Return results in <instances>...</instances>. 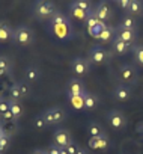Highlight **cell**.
I'll use <instances>...</instances> for the list:
<instances>
[{
	"mask_svg": "<svg viewBox=\"0 0 143 154\" xmlns=\"http://www.w3.org/2000/svg\"><path fill=\"white\" fill-rule=\"evenodd\" d=\"M98 104H100V98H98V95L91 94V92H86V95H85V107H83V110H86V112H92V110H95V109L98 107Z\"/></svg>",
	"mask_w": 143,
	"mask_h": 154,
	"instance_id": "obj_17",
	"label": "cell"
},
{
	"mask_svg": "<svg viewBox=\"0 0 143 154\" xmlns=\"http://www.w3.org/2000/svg\"><path fill=\"white\" fill-rule=\"evenodd\" d=\"M115 2H116V0H115Z\"/></svg>",
	"mask_w": 143,
	"mask_h": 154,
	"instance_id": "obj_45",
	"label": "cell"
},
{
	"mask_svg": "<svg viewBox=\"0 0 143 154\" xmlns=\"http://www.w3.org/2000/svg\"><path fill=\"white\" fill-rule=\"evenodd\" d=\"M77 154H89V152H88V149H85V148H79Z\"/></svg>",
	"mask_w": 143,
	"mask_h": 154,
	"instance_id": "obj_40",
	"label": "cell"
},
{
	"mask_svg": "<svg viewBox=\"0 0 143 154\" xmlns=\"http://www.w3.org/2000/svg\"><path fill=\"white\" fill-rule=\"evenodd\" d=\"M57 12L56 6L53 2H50V0H36V3L33 6V15L38 18V20H51V17Z\"/></svg>",
	"mask_w": 143,
	"mask_h": 154,
	"instance_id": "obj_2",
	"label": "cell"
},
{
	"mask_svg": "<svg viewBox=\"0 0 143 154\" xmlns=\"http://www.w3.org/2000/svg\"><path fill=\"white\" fill-rule=\"evenodd\" d=\"M63 148H66L68 154H77V151H79V145L74 143V142H71L68 146H63Z\"/></svg>",
	"mask_w": 143,
	"mask_h": 154,
	"instance_id": "obj_37",
	"label": "cell"
},
{
	"mask_svg": "<svg viewBox=\"0 0 143 154\" xmlns=\"http://www.w3.org/2000/svg\"><path fill=\"white\" fill-rule=\"evenodd\" d=\"M118 2V6L121 8V9H124V11H128V8H130V3H131V0H116Z\"/></svg>",
	"mask_w": 143,
	"mask_h": 154,
	"instance_id": "obj_38",
	"label": "cell"
},
{
	"mask_svg": "<svg viewBox=\"0 0 143 154\" xmlns=\"http://www.w3.org/2000/svg\"><path fill=\"white\" fill-rule=\"evenodd\" d=\"M9 110L12 112V115L15 116L17 121L21 118V115H23V112H24L21 103H20V101H14V100H9Z\"/></svg>",
	"mask_w": 143,
	"mask_h": 154,
	"instance_id": "obj_26",
	"label": "cell"
},
{
	"mask_svg": "<svg viewBox=\"0 0 143 154\" xmlns=\"http://www.w3.org/2000/svg\"><path fill=\"white\" fill-rule=\"evenodd\" d=\"M76 3L86 12H91L94 8H92V3H91V0H76Z\"/></svg>",
	"mask_w": 143,
	"mask_h": 154,
	"instance_id": "obj_33",
	"label": "cell"
},
{
	"mask_svg": "<svg viewBox=\"0 0 143 154\" xmlns=\"http://www.w3.org/2000/svg\"><path fill=\"white\" fill-rule=\"evenodd\" d=\"M71 68L73 71L77 74V75H86L89 74V69H91V62L89 59H85V57H74L73 62H71Z\"/></svg>",
	"mask_w": 143,
	"mask_h": 154,
	"instance_id": "obj_9",
	"label": "cell"
},
{
	"mask_svg": "<svg viewBox=\"0 0 143 154\" xmlns=\"http://www.w3.org/2000/svg\"><path fill=\"white\" fill-rule=\"evenodd\" d=\"M24 77H26V82H29V83H35V82L39 80L41 71H39L36 66H27L26 71H24Z\"/></svg>",
	"mask_w": 143,
	"mask_h": 154,
	"instance_id": "obj_22",
	"label": "cell"
},
{
	"mask_svg": "<svg viewBox=\"0 0 143 154\" xmlns=\"http://www.w3.org/2000/svg\"><path fill=\"white\" fill-rule=\"evenodd\" d=\"M95 14L103 23H107L112 18V8L109 6V3L106 2V0H103V2H100L95 6Z\"/></svg>",
	"mask_w": 143,
	"mask_h": 154,
	"instance_id": "obj_12",
	"label": "cell"
},
{
	"mask_svg": "<svg viewBox=\"0 0 143 154\" xmlns=\"http://www.w3.org/2000/svg\"><path fill=\"white\" fill-rule=\"evenodd\" d=\"M116 38L121 41H125L131 45H134L136 39H137V30H130V29H122V27H116Z\"/></svg>",
	"mask_w": 143,
	"mask_h": 154,
	"instance_id": "obj_13",
	"label": "cell"
},
{
	"mask_svg": "<svg viewBox=\"0 0 143 154\" xmlns=\"http://www.w3.org/2000/svg\"><path fill=\"white\" fill-rule=\"evenodd\" d=\"M115 36H116V27H112V26L106 24V26L103 27V30H101L98 39H100L101 42H110V41L115 39Z\"/></svg>",
	"mask_w": 143,
	"mask_h": 154,
	"instance_id": "obj_18",
	"label": "cell"
},
{
	"mask_svg": "<svg viewBox=\"0 0 143 154\" xmlns=\"http://www.w3.org/2000/svg\"><path fill=\"white\" fill-rule=\"evenodd\" d=\"M21 98H24L23 92H21V88L18 83L12 85L11 89H9V100H14V101H21Z\"/></svg>",
	"mask_w": 143,
	"mask_h": 154,
	"instance_id": "obj_28",
	"label": "cell"
},
{
	"mask_svg": "<svg viewBox=\"0 0 143 154\" xmlns=\"http://www.w3.org/2000/svg\"><path fill=\"white\" fill-rule=\"evenodd\" d=\"M42 118L45 119L47 125H56L65 121L66 118V112L62 107H50L42 113Z\"/></svg>",
	"mask_w": 143,
	"mask_h": 154,
	"instance_id": "obj_6",
	"label": "cell"
},
{
	"mask_svg": "<svg viewBox=\"0 0 143 154\" xmlns=\"http://www.w3.org/2000/svg\"><path fill=\"white\" fill-rule=\"evenodd\" d=\"M9 145H11V136L6 134V133H3V136L0 137V152L3 154L9 148Z\"/></svg>",
	"mask_w": 143,
	"mask_h": 154,
	"instance_id": "obj_31",
	"label": "cell"
},
{
	"mask_svg": "<svg viewBox=\"0 0 143 154\" xmlns=\"http://www.w3.org/2000/svg\"><path fill=\"white\" fill-rule=\"evenodd\" d=\"M66 92H68V95H85L88 91L85 88L83 80H80V79H69L68 85H66Z\"/></svg>",
	"mask_w": 143,
	"mask_h": 154,
	"instance_id": "obj_10",
	"label": "cell"
},
{
	"mask_svg": "<svg viewBox=\"0 0 143 154\" xmlns=\"http://www.w3.org/2000/svg\"><path fill=\"white\" fill-rule=\"evenodd\" d=\"M133 53L136 62L143 66V45H133Z\"/></svg>",
	"mask_w": 143,
	"mask_h": 154,
	"instance_id": "obj_30",
	"label": "cell"
},
{
	"mask_svg": "<svg viewBox=\"0 0 143 154\" xmlns=\"http://www.w3.org/2000/svg\"><path fill=\"white\" fill-rule=\"evenodd\" d=\"M88 133H89L91 137H100V136L107 134L106 130L103 128V125L98 124L97 121H91V122L88 124Z\"/></svg>",
	"mask_w": 143,
	"mask_h": 154,
	"instance_id": "obj_20",
	"label": "cell"
},
{
	"mask_svg": "<svg viewBox=\"0 0 143 154\" xmlns=\"http://www.w3.org/2000/svg\"><path fill=\"white\" fill-rule=\"evenodd\" d=\"M6 121H17L11 110H8V112H5V113L0 115V122H6Z\"/></svg>",
	"mask_w": 143,
	"mask_h": 154,
	"instance_id": "obj_35",
	"label": "cell"
},
{
	"mask_svg": "<svg viewBox=\"0 0 143 154\" xmlns=\"http://www.w3.org/2000/svg\"><path fill=\"white\" fill-rule=\"evenodd\" d=\"M107 122L115 130H124L127 127V116L121 110L115 109V110H110L107 113Z\"/></svg>",
	"mask_w": 143,
	"mask_h": 154,
	"instance_id": "obj_7",
	"label": "cell"
},
{
	"mask_svg": "<svg viewBox=\"0 0 143 154\" xmlns=\"http://www.w3.org/2000/svg\"><path fill=\"white\" fill-rule=\"evenodd\" d=\"M113 95L118 101H128L131 98V89L128 85L125 83H118L115 86V91H113Z\"/></svg>",
	"mask_w": 143,
	"mask_h": 154,
	"instance_id": "obj_14",
	"label": "cell"
},
{
	"mask_svg": "<svg viewBox=\"0 0 143 154\" xmlns=\"http://www.w3.org/2000/svg\"><path fill=\"white\" fill-rule=\"evenodd\" d=\"M11 68H12L11 60L8 57H5V56H0V77L9 74L11 72Z\"/></svg>",
	"mask_w": 143,
	"mask_h": 154,
	"instance_id": "obj_27",
	"label": "cell"
},
{
	"mask_svg": "<svg viewBox=\"0 0 143 154\" xmlns=\"http://www.w3.org/2000/svg\"><path fill=\"white\" fill-rule=\"evenodd\" d=\"M85 23H86V26H88V32H89V35L98 39V36H100L103 27L106 26V23H103V21L97 17V14H95V8H94L91 12H88V17H86V21H85Z\"/></svg>",
	"mask_w": 143,
	"mask_h": 154,
	"instance_id": "obj_4",
	"label": "cell"
},
{
	"mask_svg": "<svg viewBox=\"0 0 143 154\" xmlns=\"http://www.w3.org/2000/svg\"><path fill=\"white\" fill-rule=\"evenodd\" d=\"M45 154H60V146H57L56 143H51L47 146Z\"/></svg>",
	"mask_w": 143,
	"mask_h": 154,
	"instance_id": "obj_36",
	"label": "cell"
},
{
	"mask_svg": "<svg viewBox=\"0 0 143 154\" xmlns=\"http://www.w3.org/2000/svg\"><path fill=\"white\" fill-rule=\"evenodd\" d=\"M14 30L6 21H0V42H6L12 39Z\"/></svg>",
	"mask_w": 143,
	"mask_h": 154,
	"instance_id": "obj_21",
	"label": "cell"
},
{
	"mask_svg": "<svg viewBox=\"0 0 143 154\" xmlns=\"http://www.w3.org/2000/svg\"><path fill=\"white\" fill-rule=\"evenodd\" d=\"M50 30L53 32V35L59 39H69L73 36V27H71V23H69V18L57 11L51 20H50Z\"/></svg>",
	"mask_w": 143,
	"mask_h": 154,
	"instance_id": "obj_1",
	"label": "cell"
},
{
	"mask_svg": "<svg viewBox=\"0 0 143 154\" xmlns=\"http://www.w3.org/2000/svg\"><path fill=\"white\" fill-rule=\"evenodd\" d=\"M112 45H113V50L118 53V54H127L130 50H133V45L125 42V41H121L115 36V39L112 41Z\"/></svg>",
	"mask_w": 143,
	"mask_h": 154,
	"instance_id": "obj_19",
	"label": "cell"
},
{
	"mask_svg": "<svg viewBox=\"0 0 143 154\" xmlns=\"http://www.w3.org/2000/svg\"><path fill=\"white\" fill-rule=\"evenodd\" d=\"M85 95H68V101H69L71 107L76 109V110L83 109L85 107Z\"/></svg>",
	"mask_w": 143,
	"mask_h": 154,
	"instance_id": "obj_23",
	"label": "cell"
},
{
	"mask_svg": "<svg viewBox=\"0 0 143 154\" xmlns=\"http://www.w3.org/2000/svg\"><path fill=\"white\" fill-rule=\"evenodd\" d=\"M32 154H45V151H42V149H33Z\"/></svg>",
	"mask_w": 143,
	"mask_h": 154,
	"instance_id": "obj_41",
	"label": "cell"
},
{
	"mask_svg": "<svg viewBox=\"0 0 143 154\" xmlns=\"http://www.w3.org/2000/svg\"><path fill=\"white\" fill-rule=\"evenodd\" d=\"M71 142H73V137H71V133L63 130V128H59L53 133V143H56L57 146L63 148V146H68Z\"/></svg>",
	"mask_w": 143,
	"mask_h": 154,
	"instance_id": "obj_11",
	"label": "cell"
},
{
	"mask_svg": "<svg viewBox=\"0 0 143 154\" xmlns=\"http://www.w3.org/2000/svg\"><path fill=\"white\" fill-rule=\"evenodd\" d=\"M3 133H5V131H3V127H2V124H0V137L3 136Z\"/></svg>",
	"mask_w": 143,
	"mask_h": 154,
	"instance_id": "obj_43",
	"label": "cell"
},
{
	"mask_svg": "<svg viewBox=\"0 0 143 154\" xmlns=\"http://www.w3.org/2000/svg\"><path fill=\"white\" fill-rule=\"evenodd\" d=\"M128 12L130 15H142L143 14V3L140 2V0H131L130 3V8H128Z\"/></svg>",
	"mask_w": 143,
	"mask_h": 154,
	"instance_id": "obj_25",
	"label": "cell"
},
{
	"mask_svg": "<svg viewBox=\"0 0 143 154\" xmlns=\"http://www.w3.org/2000/svg\"><path fill=\"white\" fill-rule=\"evenodd\" d=\"M0 124H2V127H3V131H5L6 134H9V136L15 134L17 130H18L17 121H6V122H0Z\"/></svg>",
	"mask_w": 143,
	"mask_h": 154,
	"instance_id": "obj_29",
	"label": "cell"
},
{
	"mask_svg": "<svg viewBox=\"0 0 143 154\" xmlns=\"http://www.w3.org/2000/svg\"><path fill=\"white\" fill-rule=\"evenodd\" d=\"M8 110H9V100H6L5 97L0 95V115L8 112Z\"/></svg>",
	"mask_w": 143,
	"mask_h": 154,
	"instance_id": "obj_34",
	"label": "cell"
},
{
	"mask_svg": "<svg viewBox=\"0 0 143 154\" xmlns=\"http://www.w3.org/2000/svg\"><path fill=\"white\" fill-rule=\"evenodd\" d=\"M88 145H89V148H92V149H106V148H109V145H110V139H109L107 134L100 136V137H89Z\"/></svg>",
	"mask_w": 143,
	"mask_h": 154,
	"instance_id": "obj_15",
	"label": "cell"
},
{
	"mask_svg": "<svg viewBox=\"0 0 143 154\" xmlns=\"http://www.w3.org/2000/svg\"><path fill=\"white\" fill-rule=\"evenodd\" d=\"M18 85H20V88H21V92H23V95H24V97H27V95L30 94V88H29V85H27L26 82H20Z\"/></svg>",
	"mask_w": 143,
	"mask_h": 154,
	"instance_id": "obj_39",
	"label": "cell"
},
{
	"mask_svg": "<svg viewBox=\"0 0 143 154\" xmlns=\"http://www.w3.org/2000/svg\"><path fill=\"white\" fill-rule=\"evenodd\" d=\"M119 27H122V29H130V30H137V23H136V20H134V17L133 15H125L122 20H121V23L118 24Z\"/></svg>",
	"mask_w": 143,
	"mask_h": 154,
	"instance_id": "obj_24",
	"label": "cell"
},
{
	"mask_svg": "<svg viewBox=\"0 0 143 154\" xmlns=\"http://www.w3.org/2000/svg\"><path fill=\"white\" fill-rule=\"evenodd\" d=\"M12 41L18 45H32L35 42V33L27 27V26H18L15 30H14V35H12Z\"/></svg>",
	"mask_w": 143,
	"mask_h": 154,
	"instance_id": "obj_3",
	"label": "cell"
},
{
	"mask_svg": "<svg viewBox=\"0 0 143 154\" xmlns=\"http://www.w3.org/2000/svg\"><path fill=\"white\" fill-rule=\"evenodd\" d=\"M33 125H35L36 130H44V128L47 127V122H45V119L42 118V115H38V116L35 118V121H33Z\"/></svg>",
	"mask_w": 143,
	"mask_h": 154,
	"instance_id": "obj_32",
	"label": "cell"
},
{
	"mask_svg": "<svg viewBox=\"0 0 143 154\" xmlns=\"http://www.w3.org/2000/svg\"><path fill=\"white\" fill-rule=\"evenodd\" d=\"M119 77H121V80H122L125 85H136L139 74H137V69H136L133 65L125 63V65H122V66L119 68Z\"/></svg>",
	"mask_w": 143,
	"mask_h": 154,
	"instance_id": "obj_8",
	"label": "cell"
},
{
	"mask_svg": "<svg viewBox=\"0 0 143 154\" xmlns=\"http://www.w3.org/2000/svg\"><path fill=\"white\" fill-rule=\"evenodd\" d=\"M69 15L73 17L74 20H77V21H86L88 12H86V11H83V9L76 3V0H74V2L69 5Z\"/></svg>",
	"mask_w": 143,
	"mask_h": 154,
	"instance_id": "obj_16",
	"label": "cell"
},
{
	"mask_svg": "<svg viewBox=\"0 0 143 154\" xmlns=\"http://www.w3.org/2000/svg\"><path fill=\"white\" fill-rule=\"evenodd\" d=\"M0 154H2V152H0Z\"/></svg>",
	"mask_w": 143,
	"mask_h": 154,
	"instance_id": "obj_44",
	"label": "cell"
},
{
	"mask_svg": "<svg viewBox=\"0 0 143 154\" xmlns=\"http://www.w3.org/2000/svg\"><path fill=\"white\" fill-rule=\"evenodd\" d=\"M88 59H89L91 65H92V63H94V65H103V63H106V62L110 59V53H109L103 45H98V44H97V45L91 47Z\"/></svg>",
	"mask_w": 143,
	"mask_h": 154,
	"instance_id": "obj_5",
	"label": "cell"
},
{
	"mask_svg": "<svg viewBox=\"0 0 143 154\" xmlns=\"http://www.w3.org/2000/svg\"><path fill=\"white\" fill-rule=\"evenodd\" d=\"M60 154H68V151H66V148H60Z\"/></svg>",
	"mask_w": 143,
	"mask_h": 154,
	"instance_id": "obj_42",
	"label": "cell"
},
{
	"mask_svg": "<svg viewBox=\"0 0 143 154\" xmlns=\"http://www.w3.org/2000/svg\"><path fill=\"white\" fill-rule=\"evenodd\" d=\"M142 137H143V136H142Z\"/></svg>",
	"mask_w": 143,
	"mask_h": 154,
	"instance_id": "obj_46",
	"label": "cell"
}]
</instances>
